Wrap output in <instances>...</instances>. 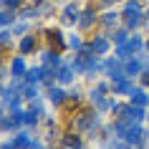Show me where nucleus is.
Masks as SVG:
<instances>
[{
    "mask_svg": "<svg viewBox=\"0 0 149 149\" xmlns=\"http://www.w3.org/2000/svg\"><path fill=\"white\" fill-rule=\"evenodd\" d=\"M61 147L63 149H84V141H81L79 134H66V136H61Z\"/></svg>",
    "mask_w": 149,
    "mask_h": 149,
    "instance_id": "nucleus-17",
    "label": "nucleus"
},
{
    "mask_svg": "<svg viewBox=\"0 0 149 149\" xmlns=\"http://www.w3.org/2000/svg\"><path fill=\"white\" fill-rule=\"evenodd\" d=\"M40 61H43V66H53V68H58L61 66V56H58V51H51V48H46L43 53H40Z\"/></svg>",
    "mask_w": 149,
    "mask_h": 149,
    "instance_id": "nucleus-13",
    "label": "nucleus"
},
{
    "mask_svg": "<svg viewBox=\"0 0 149 149\" xmlns=\"http://www.w3.org/2000/svg\"><path fill=\"white\" fill-rule=\"evenodd\" d=\"M99 3H104V5H114L116 0H99Z\"/></svg>",
    "mask_w": 149,
    "mask_h": 149,
    "instance_id": "nucleus-37",
    "label": "nucleus"
},
{
    "mask_svg": "<svg viewBox=\"0 0 149 149\" xmlns=\"http://www.w3.org/2000/svg\"><path fill=\"white\" fill-rule=\"evenodd\" d=\"M20 94H23L25 101H40V94H38V86H36V84H25V86L20 88Z\"/></svg>",
    "mask_w": 149,
    "mask_h": 149,
    "instance_id": "nucleus-23",
    "label": "nucleus"
},
{
    "mask_svg": "<svg viewBox=\"0 0 149 149\" xmlns=\"http://www.w3.org/2000/svg\"><path fill=\"white\" fill-rule=\"evenodd\" d=\"M20 18H23V20H36V18H40L38 5H33V8H23V10H20Z\"/></svg>",
    "mask_w": 149,
    "mask_h": 149,
    "instance_id": "nucleus-27",
    "label": "nucleus"
},
{
    "mask_svg": "<svg viewBox=\"0 0 149 149\" xmlns=\"http://www.w3.org/2000/svg\"><path fill=\"white\" fill-rule=\"evenodd\" d=\"M46 99L53 104V106H58V104H63L68 96H66V91H63V88H58V86H48V88H46Z\"/></svg>",
    "mask_w": 149,
    "mask_h": 149,
    "instance_id": "nucleus-9",
    "label": "nucleus"
},
{
    "mask_svg": "<svg viewBox=\"0 0 149 149\" xmlns=\"http://www.w3.org/2000/svg\"><path fill=\"white\" fill-rule=\"evenodd\" d=\"M20 3H23V0H0V8H5V10H15V8H20Z\"/></svg>",
    "mask_w": 149,
    "mask_h": 149,
    "instance_id": "nucleus-31",
    "label": "nucleus"
},
{
    "mask_svg": "<svg viewBox=\"0 0 149 149\" xmlns=\"http://www.w3.org/2000/svg\"><path fill=\"white\" fill-rule=\"evenodd\" d=\"M0 149H15V144H13V139H8V141L0 144Z\"/></svg>",
    "mask_w": 149,
    "mask_h": 149,
    "instance_id": "nucleus-35",
    "label": "nucleus"
},
{
    "mask_svg": "<svg viewBox=\"0 0 149 149\" xmlns=\"http://www.w3.org/2000/svg\"><path fill=\"white\" fill-rule=\"evenodd\" d=\"M134 13H144V8H141V0H126V3H124L121 15H134Z\"/></svg>",
    "mask_w": 149,
    "mask_h": 149,
    "instance_id": "nucleus-25",
    "label": "nucleus"
},
{
    "mask_svg": "<svg viewBox=\"0 0 149 149\" xmlns=\"http://www.w3.org/2000/svg\"><path fill=\"white\" fill-rule=\"evenodd\" d=\"M141 71H144V63L139 61V56H132L129 61H124V73L129 79H139Z\"/></svg>",
    "mask_w": 149,
    "mask_h": 149,
    "instance_id": "nucleus-5",
    "label": "nucleus"
},
{
    "mask_svg": "<svg viewBox=\"0 0 149 149\" xmlns=\"http://www.w3.org/2000/svg\"><path fill=\"white\" fill-rule=\"evenodd\" d=\"M114 56H116V58H119V61H129V58H132V51H129V46H126V43H124V46H116V48H114Z\"/></svg>",
    "mask_w": 149,
    "mask_h": 149,
    "instance_id": "nucleus-26",
    "label": "nucleus"
},
{
    "mask_svg": "<svg viewBox=\"0 0 149 149\" xmlns=\"http://www.w3.org/2000/svg\"><path fill=\"white\" fill-rule=\"evenodd\" d=\"M0 116H3V104H0Z\"/></svg>",
    "mask_w": 149,
    "mask_h": 149,
    "instance_id": "nucleus-40",
    "label": "nucleus"
},
{
    "mask_svg": "<svg viewBox=\"0 0 149 149\" xmlns=\"http://www.w3.org/2000/svg\"><path fill=\"white\" fill-rule=\"evenodd\" d=\"M10 40H13V31L10 28H3L0 31V46H10Z\"/></svg>",
    "mask_w": 149,
    "mask_h": 149,
    "instance_id": "nucleus-30",
    "label": "nucleus"
},
{
    "mask_svg": "<svg viewBox=\"0 0 149 149\" xmlns=\"http://www.w3.org/2000/svg\"><path fill=\"white\" fill-rule=\"evenodd\" d=\"M33 141H36V139H33L28 132H18L15 136H13V144H15V149H31V147H33Z\"/></svg>",
    "mask_w": 149,
    "mask_h": 149,
    "instance_id": "nucleus-16",
    "label": "nucleus"
},
{
    "mask_svg": "<svg viewBox=\"0 0 149 149\" xmlns=\"http://www.w3.org/2000/svg\"><path fill=\"white\" fill-rule=\"evenodd\" d=\"M119 23H121V15H119L116 10H106V13L101 15V25L106 28V31H111V28L116 31V25H119Z\"/></svg>",
    "mask_w": 149,
    "mask_h": 149,
    "instance_id": "nucleus-11",
    "label": "nucleus"
},
{
    "mask_svg": "<svg viewBox=\"0 0 149 149\" xmlns=\"http://www.w3.org/2000/svg\"><path fill=\"white\" fill-rule=\"evenodd\" d=\"M141 3H147V0H141Z\"/></svg>",
    "mask_w": 149,
    "mask_h": 149,
    "instance_id": "nucleus-43",
    "label": "nucleus"
},
{
    "mask_svg": "<svg viewBox=\"0 0 149 149\" xmlns=\"http://www.w3.org/2000/svg\"><path fill=\"white\" fill-rule=\"evenodd\" d=\"M28 33V20H23V23H15L13 25V36H25Z\"/></svg>",
    "mask_w": 149,
    "mask_h": 149,
    "instance_id": "nucleus-32",
    "label": "nucleus"
},
{
    "mask_svg": "<svg viewBox=\"0 0 149 149\" xmlns=\"http://www.w3.org/2000/svg\"><path fill=\"white\" fill-rule=\"evenodd\" d=\"M20 126H23V121L15 119L13 114H10V116H5V114L0 116V129H3V132H18Z\"/></svg>",
    "mask_w": 149,
    "mask_h": 149,
    "instance_id": "nucleus-12",
    "label": "nucleus"
},
{
    "mask_svg": "<svg viewBox=\"0 0 149 149\" xmlns=\"http://www.w3.org/2000/svg\"><path fill=\"white\" fill-rule=\"evenodd\" d=\"M15 10H0V28H13V25H15Z\"/></svg>",
    "mask_w": 149,
    "mask_h": 149,
    "instance_id": "nucleus-24",
    "label": "nucleus"
},
{
    "mask_svg": "<svg viewBox=\"0 0 149 149\" xmlns=\"http://www.w3.org/2000/svg\"><path fill=\"white\" fill-rule=\"evenodd\" d=\"M144 51H147V53H149V38H147V43H144Z\"/></svg>",
    "mask_w": 149,
    "mask_h": 149,
    "instance_id": "nucleus-39",
    "label": "nucleus"
},
{
    "mask_svg": "<svg viewBox=\"0 0 149 149\" xmlns=\"http://www.w3.org/2000/svg\"><path fill=\"white\" fill-rule=\"evenodd\" d=\"M144 43H147V40L141 38L139 33H132V38L126 40V46H129V51H132L134 56H136V53H141V51H144Z\"/></svg>",
    "mask_w": 149,
    "mask_h": 149,
    "instance_id": "nucleus-21",
    "label": "nucleus"
},
{
    "mask_svg": "<svg viewBox=\"0 0 149 149\" xmlns=\"http://www.w3.org/2000/svg\"><path fill=\"white\" fill-rule=\"evenodd\" d=\"M109 38H111V40H114V46H124L126 40L132 38V31H129V28H116V31L111 33Z\"/></svg>",
    "mask_w": 149,
    "mask_h": 149,
    "instance_id": "nucleus-20",
    "label": "nucleus"
},
{
    "mask_svg": "<svg viewBox=\"0 0 149 149\" xmlns=\"http://www.w3.org/2000/svg\"><path fill=\"white\" fill-rule=\"evenodd\" d=\"M79 18H81V8L73 3V5H66L63 8V15H61V20L66 25H79Z\"/></svg>",
    "mask_w": 149,
    "mask_h": 149,
    "instance_id": "nucleus-6",
    "label": "nucleus"
},
{
    "mask_svg": "<svg viewBox=\"0 0 149 149\" xmlns=\"http://www.w3.org/2000/svg\"><path fill=\"white\" fill-rule=\"evenodd\" d=\"M109 48H111V38H109V36H94V38L88 40V51L96 53V56L109 53Z\"/></svg>",
    "mask_w": 149,
    "mask_h": 149,
    "instance_id": "nucleus-3",
    "label": "nucleus"
},
{
    "mask_svg": "<svg viewBox=\"0 0 149 149\" xmlns=\"http://www.w3.org/2000/svg\"><path fill=\"white\" fill-rule=\"evenodd\" d=\"M96 88H101L104 94H109V84H106V81H101V84H99V86H96Z\"/></svg>",
    "mask_w": 149,
    "mask_h": 149,
    "instance_id": "nucleus-36",
    "label": "nucleus"
},
{
    "mask_svg": "<svg viewBox=\"0 0 149 149\" xmlns=\"http://www.w3.org/2000/svg\"><path fill=\"white\" fill-rule=\"evenodd\" d=\"M33 48H36V36H33V33H25L23 38H20V43H18V51L23 56H28Z\"/></svg>",
    "mask_w": 149,
    "mask_h": 149,
    "instance_id": "nucleus-18",
    "label": "nucleus"
},
{
    "mask_svg": "<svg viewBox=\"0 0 149 149\" xmlns=\"http://www.w3.org/2000/svg\"><path fill=\"white\" fill-rule=\"evenodd\" d=\"M46 36L51 40H56V46H58V48H66V46H68V43L63 40V33L61 31H46Z\"/></svg>",
    "mask_w": 149,
    "mask_h": 149,
    "instance_id": "nucleus-28",
    "label": "nucleus"
},
{
    "mask_svg": "<svg viewBox=\"0 0 149 149\" xmlns=\"http://www.w3.org/2000/svg\"><path fill=\"white\" fill-rule=\"evenodd\" d=\"M139 81H141V86H144V88H149V68H144V71H141Z\"/></svg>",
    "mask_w": 149,
    "mask_h": 149,
    "instance_id": "nucleus-34",
    "label": "nucleus"
},
{
    "mask_svg": "<svg viewBox=\"0 0 149 149\" xmlns=\"http://www.w3.org/2000/svg\"><path fill=\"white\" fill-rule=\"evenodd\" d=\"M129 104L147 106V109H149V88H144V86H134V88H132V94H129Z\"/></svg>",
    "mask_w": 149,
    "mask_h": 149,
    "instance_id": "nucleus-4",
    "label": "nucleus"
},
{
    "mask_svg": "<svg viewBox=\"0 0 149 149\" xmlns=\"http://www.w3.org/2000/svg\"><path fill=\"white\" fill-rule=\"evenodd\" d=\"M66 96H68V101H81V91L76 86L71 88V91H66Z\"/></svg>",
    "mask_w": 149,
    "mask_h": 149,
    "instance_id": "nucleus-33",
    "label": "nucleus"
},
{
    "mask_svg": "<svg viewBox=\"0 0 149 149\" xmlns=\"http://www.w3.org/2000/svg\"><path fill=\"white\" fill-rule=\"evenodd\" d=\"M119 119H124L129 124H141L147 119V106H136V104H121Z\"/></svg>",
    "mask_w": 149,
    "mask_h": 149,
    "instance_id": "nucleus-1",
    "label": "nucleus"
},
{
    "mask_svg": "<svg viewBox=\"0 0 149 149\" xmlns=\"http://www.w3.org/2000/svg\"><path fill=\"white\" fill-rule=\"evenodd\" d=\"M0 79H5V66H0Z\"/></svg>",
    "mask_w": 149,
    "mask_h": 149,
    "instance_id": "nucleus-38",
    "label": "nucleus"
},
{
    "mask_svg": "<svg viewBox=\"0 0 149 149\" xmlns=\"http://www.w3.org/2000/svg\"><path fill=\"white\" fill-rule=\"evenodd\" d=\"M66 43H68V48H73V51H81V48H84V40H81L79 36H68Z\"/></svg>",
    "mask_w": 149,
    "mask_h": 149,
    "instance_id": "nucleus-29",
    "label": "nucleus"
},
{
    "mask_svg": "<svg viewBox=\"0 0 149 149\" xmlns=\"http://www.w3.org/2000/svg\"><path fill=\"white\" fill-rule=\"evenodd\" d=\"M23 79H25V84H43V66L28 68V73H25Z\"/></svg>",
    "mask_w": 149,
    "mask_h": 149,
    "instance_id": "nucleus-22",
    "label": "nucleus"
},
{
    "mask_svg": "<svg viewBox=\"0 0 149 149\" xmlns=\"http://www.w3.org/2000/svg\"><path fill=\"white\" fill-rule=\"evenodd\" d=\"M33 3H38V5H40V3H43V0H33Z\"/></svg>",
    "mask_w": 149,
    "mask_h": 149,
    "instance_id": "nucleus-41",
    "label": "nucleus"
},
{
    "mask_svg": "<svg viewBox=\"0 0 149 149\" xmlns=\"http://www.w3.org/2000/svg\"><path fill=\"white\" fill-rule=\"evenodd\" d=\"M25 73H28V66H25V58H23V56H18V58H13V63H10V76H18V79H23Z\"/></svg>",
    "mask_w": 149,
    "mask_h": 149,
    "instance_id": "nucleus-14",
    "label": "nucleus"
},
{
    "mask_svg": "<svg viewBox=\"0 0 149 149\" xmlns=\"http://www.w3.org/2000/svg\"><path fill=\"white\" fill-rule=\"evenodd\" d=\"M73 73H76V71L68 66V61H63L61 66H58V76H56V81H58V84H73Z\"/></svg>",
    "mask_w": 149,
    "mask_h": 149,
    "instance_id": "nucleus-10",
    "label": "nucleus"
},
{
    "mask_svg": "<svg viewBox=\"0 0 149 149\" xmlns=\"http://www.w3.org/2000/svg\"><path fill=\"white\" fill-rule=\"evenodd\" d=\"M144 25V13H134V15H124V28H129L132 33H136V28Z\"/></svg>",
    "mask_w": 149,
    "mask_h": 149,
    "instance_id": "nucleus-15",
    "label": "nucleus"
},
{
    "mask_svg": "<svg viewBox=\"0 0 149 149\" xmlns=\"http://www.w3.org/2000/svg\"><path fill=\"white\" fill-rule=\"evenodd\" d=\"M0 94H3V88H0Z\"/></svg>",
    "mask_w": 149,
    "mask_h": 149,
    "instance_id": "nucleus-42",
    "label": "nucleus"
},
{
    "mask_svg": "<svg viewBox=\"0 0 149 149\" xmlns=\"http://www.w3.org/2000/svg\"><path fill=\"white\" fill-rule=\"evenodd\" d=\"M132 88H134V79H124L119 84H114V96H129Z\"/></svg>",
    "mask_w": 149,
    "mask_h": 149,
    "instance_id": "nucleus-19",
    "label": "nucleus"
},
{
    "mask_svg": "<svg viewBox=\"0 0 149 149\" xmlns=\"http://www.w3.org/2000/svg\"><path fill=\"white\" fill-rule=\"evenodd\" d=\"M96 20H99V18H96V10L94 8H86V10H81L79 28H81V31H91V28L96 25Z\"/></svg>",
    "mask_w": 149,
    "mask_h": 149,
    "instance_id": "nucleus-7",
    "label": "nucleus"
},
{
    "mask_svg": "<svg viewBox=\"0 0 149 149\" xmlns=\"http://www.w3.org/2000/svg\"><path fill=\"white\" fill-rule=\"evenodd\" d=\"M124 139L132 144L134 149H144V144L149 141V132L144 129L141 124H129V129H126Z\"/></svg>",
    "mask_w": 149,
    "mask_h": 149,
    "instance_id": "nucleus-2",
    "label": "nucleus"
},
{
    "mask_svg": "<svg viewBox=\"0 0 149 149\" xmlns=\"http://www.w3.org/2000/svg\"><path fill=\"white\" fill-rule=\"evenodd\" d=\"M101 68H104V66H101V61H99V56H96V53L86 56V68H84V76H86V79H94Z\"/></svg>",
    "mask_w": 149,
    "mask_h": 149,
    "instance_id": "nucleus-8",
    "label": "nucleus"
}]
</instances>
